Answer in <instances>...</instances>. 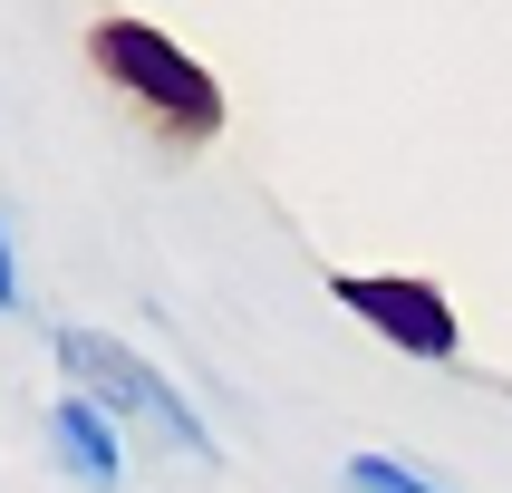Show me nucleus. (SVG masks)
<instances>
[{
    "label": "nucleus",
    "instance_id": "3",
    "mask_svg": "<svg viewBox=\"0 0 512 493\" xmlns=\"http://www.w3.org/2000/svg\"><path fill=\"white\" fill-rule=\"evenodd\" d=\"M329 300H339V310H358L377 339L406 348V358H455V348H464V329H455V310H445V290H435V281H397V271H339V281H329Z\"/></svg>",
    "mask_w": 512,
    "mask_h": 493
},
{
    "label": "nucleus",
    "instance_id": "1",
    "mask_svg": "<svg viewBox=\"0 0 512 493\" xmlns=\"http://www.w3.org/2000/svg\"><path fill=\"white\" fill-rule=\"evenodd\" d=\"M87 68H97L174 155H194V145L223 136V87H213V68L184 58L155 20H97L87 29Z\"/></svg>",
    "mask_w": 512,
    "mask_h": 493
},
{
    "label": "nucleus",
    "instance_id": "2",
    "mask_svg": "<svg viewBox=\"0 0 512 493\" xmlns=\"http://www.w3.org/2000/svg\"><path fill=\"white\" fill-rule=\"evenodd\" d=\"M49 348H58V368L78 377V387L107 406V416H136V426H155V435H165L174 455L223 464V455H213V426H203L194 406H184V387H174L155 358H136V348H126V339H107V329H49Z\"/></svg>",
    "mask_w": 512,
    "mask_h": 493
},
{
    "label": "nucleus",
    "instance_id": "4",
    "mask_svg": "<svg viewBox=\"0 0 512 493\" xmlns=\"http://www.w3.org/2000/svg\"><path fill=\"white\" fill-rule=\"evenodd\" d=\"M49 435H58V455H68V474H78L87 493H116L126 455H116V426H107V406H97V397H58L49 406Z\"/></svg>",
    "mask_w": 512,
    "mask_h": 493
},
{
    "label": "nucleus",
    "instance_id": "6",
    "mask_svg": "<svg viewBox=\"0 0 512 493\" xmlns=\"http://www.w3.org/2000/svg\"><path fill=\"white\" fill-rule=\"evenodd\" d=\"M0 310H20V261H10V232H0Z\"/></svg>",
    "mask_w": 512,
    "mask_h": 493
},
{
    "label": "nucleus",
    "instance_id": "5",
    "mask_svg": "<svg viewBox=\"0 0 512 493\" xmlns=\"http://www.w3.org/2000/svg\"><path fill=\"white\" fill-rule=\"evenodd\" d=\"M348 493H435V484L397 455H348Z\"/></svg>",
    "mask_w": 512,
    "mask_h": 493
}]
</instances>
